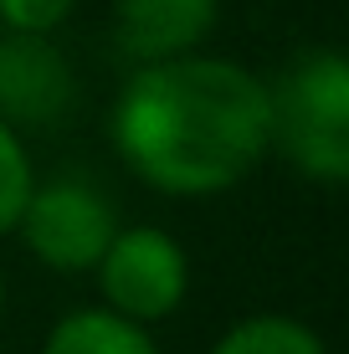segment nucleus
I'll return each mask as SVG.
<instances>
[{"mask_svg":"<svg viewBox=\"0 0 349 354\" xmlns=\"http://www.w3.org/2000/svg\"><path fill=\"white\" fill-rule=\"evenodd\" d=\"M113 154L134 180L160 195L206 201L267 160L272 97L267 82L232 57H170L144 62L108 113Z\"/></svg>","mask_w":349,"mask_h":354,"instance_id":"obj_1","label":"nucleus"},{"mask_svg":"<svg viewBox=\"0 0 349 354\" xmlns=\"http://www.w3.org/2000/svg\"><path fill=\"white\" fill-rule=\"evenodd\" d=\"M267 97L283 160L319 185L349 180V57L334 46L298 52Z\"/></svg>","mask_w":349,"mask_h":354,"instance_id":"obj_2","label":"nucleus"},{"mask_svg":"<svg viewBox=\"0 0 349 354\" xmlns=\"http://www.w3.org/2000/svg\"><path fill=\"white\" fill-rule=\"evenodd\" d=\"M103 308L134 324H164L190 292V257L164 226H118L93 267Z\"/></svg>","mask_w":349,"mask_h":354,"instance_id":"obj_3","label":"nucleus"},{"mask_svg":"<svg viewBox=\"0 0 349 354\" xmlns=\"http://www.w3.org/2000/svg\"><path fill=\"white\" fill-rule=\"evenodd\" d=\"M21 241L41 267L52 272H93L103 257V247L118 231L113 201H103L98 185L77 175H57V180H36L31 201L21 211Z\"/></svg>","mask_w":349,"mask_h":354,"instance_id":"obj_4","label":"nucleus"},{"mask_svg":"<svg viewBox=\"0 0 349 354\" xmlns=\"http://www.w3.org/2000/svg\"><path fill=\"white\" fill-rule=\"evenodd\" d=\"M77 103L72 62L52 36H26L0 26V124H57Z\"/></svg>","mask_w":349,"mask_h":354,"instance_id":"obj_5","label":"nucleus"},{"mask_svg":"<svg viewBox=\"0 0 349 354\" xmlns=\"http://www.w3.org/2000/svg\"><path fill=\"white\" fill-rule=\"evenodd\" d=\"M221 0H113V46L134 67L200 52L216 31Z\"/></svg>","mask_w":349,"mask_h":354,"instance_id":"obj_6","label":"nucleus"},{"mask_svg":"<svg viewBox=\"0 0 349 354\" xmlns=\"http://www.w3.org/2000/svg\"><path fill=\"white\" fill-rule=\"evenodd\" d=\"M41 354H160V344H154V334L144 324L93 303V308L62 313L46 328Z\"/></svg>","mask_w":349,"mask_h":354,"instance_id":"obj_7","label":"nucleus"},{"mask_svg":"<svg viewBox=\"0 0 349 354\" xmlns=\"http://www.w3.org/2000/svg\"><path fill=\"white\" fill-rule=\"evenodd\" d=\"M206 354H329V349L293 313H252V319L226 328Z\"/></svg>","mask_w":349,"mask_h":354,"instance_id":"obj_8","label":"nucleus"},{"mask_svg":"<svg viewBox=\"0 0 349 354\" xmlns=\"http://www.w3.org/2000/svg\"><path fill=\"white\" fill-rule=\"evenodd\" d=\"M31 185H36V169H31V154L21 144V129L0 124V236H10L31 201Z\"/></svg>","mask_w":349,"mask_h":354,"instance_id":"obj_9","label":"nucleus"},{"mask_svg":"<svg viewBox=\"0 0 349 354\" xmlns=\"http://www.w3.org/2000/svg\"><path fill=\"white\" fill-rule=\"evenodd\" d=\"M77 0H0V26L26 31V36H52L72 16Z\"/></svg>","mask_w":349,"mask_h":354,"instance_id":"obj_10","label":"nucleus"},{"mask_svg":"<svg viewBox=\"0 0 349 354\" xmlns=\"http://www.w3.org/2000/svg\"><path fill=\"white\" fill-rule=\"evenodd\" d=\"M0 313H6V277H0Z\"/></svg>","mask_w":349,"mask_h":354,"instance_id":"obj_11","label":"nucleus"}]
</instances>
